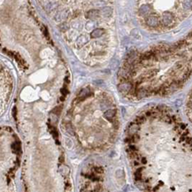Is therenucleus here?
I'll use <instances>...</instances> for the list:
<instances>
[{"label":"nucleus","instance_id":"obj_1","mask_svg":"<svg viewBox=\"0 0 192 192\" xmlns=\"http://www.w3.org/2000/svg\"><path fill=\"white\" fill-rule=\"evenodd\" d=\"M173 19H174V17H173V14L170 13H165L162 16V22L164 25L166 26H168L170 25L172 22H173Z\"/></svg>","mask_w":192,"mask_h":192},{"label":"nucleus","instance_id":"obj_2","mask_svg":"<svg viewBox=\"0 0 192 192\" xmlns=\"http://www.w3.org/2000/svg\"><path fill=\"white\" fill-rule=\"evenodd\" d=\"M146 23L150 27H157L158 24V19L156 16L150 15L146 19Z\"/></svg>","mask_w":192,"mask_h":192},{"label":"nucleus","instance_id":"obj_3","mask_svg":"<svg viewBox=\"0 0 192 192\" xmlns=\"http://www.w3.org/2000/svg\"><path fill=\"white\" fill-rule=\"evenodd\" d=\"M99 15H100V13L98 10H90V11L87 13V16L90 19H96L99 17Z\"/></svg>","mask_w":192,"mask_h":192},{"label":"nucleus","instance_id":"obj_4","mask_svg":"<svg viewBox=\"0 0 192 192\" xmlns=\"http://www.w3.org/2000/svg\"><path fill=\"white\" fill-rule=\"evenodd\" d=\"M150 11H151L150 6L148 5H144L141 6L140 9H139V13H140L141 15H148L150 13Z\"/></svg>","mask_w":192,"mask_h":192},{"label":"nucleus","instance_id":"obj_5","mask_svg":"<svg viewBox=\"0 0 192 192\" xmlns=\"http://www.w3.org/2000/svg\"><path fill=\"white\" fill-rule=\"evenodd\" d=\"M115 114H116V111H115L114 109H109V110H107L106 112L105 113L104 117H105L106 119L112 120V119L114 118Z\"/></svg>","mask_w":192,"mask_h":192},{"label":"nucleus","instance_id":"obj_6","mask_svg":"<svg viewBox=\"0 0 192 192\" xmlns=\"http://www.w3.org/2000/svg\"><path fill=\"white\" fill-rule=\"evenodd\" d=\"M131 89V84L128 83H124L119 85V89L120 92L122 93H127L128 91H129V89Z\"/></svg>","mask_w":192,"mask_h":192},{"label":"nucleus","instance_id":"obj_7","mask_svg":"<svg viewBox=\"0 0 192 192\" xmlns=\"http://www.w3.org/2000/svg\"><path fill=\"white\" fill-rule=\"evenodd\" d=\"M104 33H105L104 29H102V28H96L91 32L90 36H91V37H93V38H98L100 36H102Z\"/></svg>","mask_w":192,"mask_h":192},{"label":"nucleus","instance_id":"obj_8","mask_svg":"<svg viewBox=\"0 0 192 192\" xmlns=\"http://www.w3.org/2000/svg\"><path fill=\"white\" fill-rule=\"evenodd\" d=\"M89 95V89L85 88V89H83L82 90V91L80 92L79 97H78V99H79L80 101H81V100H83V99H85L86 97H88Z\"/></svg>","mask_w":192,"mask_h":192},{"label":"nucleus","instance_id":"obj_9","mask_svg":"<svg viewBox=\"0 0 192 192\" xmlns=\"http://www.w3.org/2000/svg\"><path fill=\"white\" fill-rule=\"evenodd\" d=\"M99 13H101V14H102L103 16H105V17H109L111 14H112V8L104 7Z\"/></svg>","mask_w":192,"mask_h":192},{"label":"nucleus","instance_id":"obj_10","mask_svg":"<svg viewBox=\"0 0 192 192\" xmlns=\"http://www.w3.org/2000/svg\"><path fill=\"white\" fill-rule=\"evenodd\" d=\"M87 42H88L87 37L84 36H79L78 37L77 41H76V44H77V45L81 46V45H83L84 44H86Z\"/></svg>","mask_w":192,"mask_h":192},{"label":"nucleus","instance_id":"obj_11","mask_svg":"<svg viewBox=\"0 0 192 192\" xmlns=\"http://www.w3.org/2000/svg\"><path fill=\"white\" fill-rule=\"evenodd\" d=\"M136 131H138V124H131L129 126V133L131 135H135Z\"/></svg>","mask_w":192,"mask_h":192},{"label":"nucleus","instance_id":"obj_12","mask_svg":"<svg viewBox=\"0 0 192 192\" xmlns=\"http://www.w3.org/2000/svg\"><path fill=\"white\" fill-rule=\"evenodd\" d=\"M144 120V117L140 116V117H137L136 119V124H140V123H142Z\"/></svg>","mask_w":192,"mask_h":192},{"label":"nucleus","instance_id":"obj_13","mask_svg":"<svg viewBox=\"0 0 192 192\" xmlns=\"http://www.w3.org/2000/svg\"><path fill=\"white\" fill-rule=\"evenodd\" d=\"M137 95H138V96H140V97H144V96L146 95V91H145V89H139V91H138Z\"/></svg>","mask_w":192,"mask_h":192},{"label":"nucleus","instance_id":"obj_14","mask_svg":"<svg viewBox=\"0 0 192 192\" xmlns=\"http://www.w3.org/2000/svg\"><path fill=\"white\" fill-rule=\"evenodd\" d=\"M141 170H142V168H140L139 171H137L136 173V180H141V178H142V175H141Z\"/></svg>","mask_w":192,"mask_h":192},{"label":"nucleus","instance_id":"obj_15","mask_svg":"<svg viewBox=\"0 0 192 192\" xmlns=\"http://www.w3.org/2000/svg\"><path fill=\"white\" fill-rule=\"evenodd\" d=\"M93 171L96 172L97 174H102L103 173V169L101 167H94L93 168Z\"/></svg>","mask_w":192,"mask_h":192},{"label":"nucleus","instance_id":"obj_16","mask_svg":"<svg viewBox=\"0 0 192 192\" xmlns=\"http://www.w3.org/2000/svg\"><path fill=\"white\" fill-rule=\"evenodd\" d=\"M124 172L122 171V170H118L117 172H116V175L118 176V177H122L124 175Z\"/></svg>","mask_w":192,"mask_h":192},{"label":"nucleus","instance_id":"obj_17","mask_svg":"<svg viewBox=\"0 0 192 192\" xmlns=\"http://www.w3.org/2000/svg\"><path fill=\"white\" fill-rule=\"evenodd\" d=\"M61 92H62V94H63L64 96H65V95H66V93H67V91H66V90H65L64 89H61Z\"/></svg>","mask_w":192,"mask_h":192},{"label":"nucleus","instance_id":"obj_18","mask_svg":"<svg viewBox=\"0 0 192 192\" xmlns=\"http://www.w3.org/2000/svg\"><path fill=\"white\" fill-rule=\"evenodd\" d=\"M142 162H143L144 164H145V163L147 162V161H146V159H145V158H143V160H142Z\"/></svg>","mask_w":192,"mask_h":192}]
</instances>
